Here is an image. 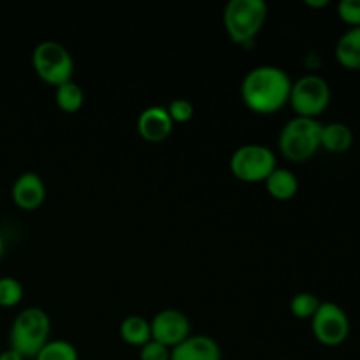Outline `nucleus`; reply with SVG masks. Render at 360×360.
<instances>
[{
  "instance_id": "obj_10",
  "label": "nucleus",
  "mask_w": 360,
  "mask_h": 360,
  "mask_svg": "<svg viewBox=\"0 0 360 360\" xmlns=\"http://www.w3.org/2000/svg\"><path fill=\"white\" fill-rule=\"evenodd\" d=\"M14 206L21 211H35L44 204L46 200V185L44 179L37 172H23L16 178L11 188Z\"/></svg>"
},
{
  "instance_id": "obj_21",
  "label": "nucleus",
  "mask_w": 360,
  "mask_h": 360,
  "mask_svg": "<svg viewBox=\"0 0 360 360\" xmlns=\"http://www.w3.org/2000/svg\"><path fill=\"white\" fill-rule=\"evenodd\" d=\"M167 112L171 116L172 123H188L193 118V115H195V108L186 98H174L167 105Z\"/></svg>"
},
{
  "instance_id": "obj_25",
  "label": "nucleus",
  "mask_w": 360,
  "mask_h": 360,
  "mask_svg": "<svg viewBox=\"0 0 360 360\" xmlns=\"http://www.w3.org/2000/svg\"><path fill=\"white\" fill-rule=\"evenodd\" d=\"M329 0H304V6L311 7V9H323L329 6Z\"/></svg>"
},
{
  "instance_id": "obj_13",
  "label": "nucleus",
  "mask_w": 360,
  "mask_h": 360,
  "mask_svg": "<svg viewBox=\"0 0 360 360\" xmlns=\"http://www.w3.org/2000/svg\"><path fill=\"white\" fill-rule=\"evenodd\" d=\"M354 130L343 122L323 123L322 134H320V148L329 153H345L354 144Z\"/></svg>"
},
{
  "instance_id": "obj_7",
  "label": "nucleus",
  "mask_w": 360,
  "mask_h": 360,
  "mask_svg": "<svg viewBox=\"0 0 360 360\" xmlns=\"http://www.w3.org/2000/svg\"><path fill=\"white\" fill-rule=\"evenodd\" d=\"M229 167L239 181L264 183L267 176L278 167L276 153L264 144H245L232 153Z\"/></svg>"
},
{
  "instance_id": "obj_4",
  "label": "nucleus",
  "mask_w": 360,
  "mask_h": 360,
  "mask_svg": "<svg viewBox=\"0 0 360 360\" xmlns=\"http://www.w3.org/2000/svg\"><path fill=\"white\" fill-rule=\"evenodd\" d=\"M322 122L304 116H294L281 129L278 137L280 153L290 162H306L320 150Z\"/></svg>"
},
{
  "instance_id": "obj_5",
  "label": "nucleus",
  "mask_w": 360,
  "mask_h": 360,
  "mask_svg": "<svg viewBox=\"0 0 360 360\" xmlns=\"http://www.w3.org/2000/svg\"><path fill=\"white\" fill-rule=\"evenodd\" d=\"M32 67L39 79L44 81L49 86L72 81L74 76V58L69 49L56 41H42L32 51Z\"/></svg>"
},
{
  "instance_id": "obj_15",
  "label": "nucleus",
  "mask_w": 360,
  "mask_h": 360,
  "mask_svg": "<svg viewBox=\"0 0 360 360\" xmlns=\"http://www.w3.org/2000/svg\"><path fill=\"white\" fill-rule=\"evenodd\" d=\"M264 185H266L267 193H269L273 199L281 200V202H285V200H292L299 192L297 176H295L292 171H288V169H283V167L274 169V171L267 176Z\"/></svg>"
},
{
  "instance_id": "obj_8",
  "label": "nucleus",
  "mask_w": 360,
  "mask_h": 360,
  "mask_svg": "<svg viewBox=\"0 0 360 360\" xmlns=\"http://www.w3.org/2000/svg\"><path fill=\"white\" fill-rule=\"evenodd\" d=\"M311 333L323 347H340L350 336V316L336 302L322 301L311 319Z\"/></svg>"
},
{
  "instance_id": "obj_3",
  "label": "nucleus",
  "mask_w": 360,
  "mask_h": 360,
  "mask_svg": "<svg viewBox=\"0 0 360 360\" xmlns=\"http://www.w3.org/2000/svg\"><path fill=\"white\" fill-rule=\"evenodd\" d=\"M264 0H231L224 11V25L234 44L248 46L255 41L267 21Z\"/></svg>"
},
{
  "instance_id": "obj_18",
  "label": "nucleus",
  "mask_w": 360,
  "mask_h": 360,
  "mask_svg": "<svg viewBox=\"0 0 360 360\" xmlns=\"http://www.w3.org/2000/svg\"><path fill=\"white\" fill-rule=\"evenodd\" d=\"M34 360H79V354L69 341L49 340Z\"/></svg>"
},
{
  "instance_id": "obj_9",
  "label": "nucleus",
  "mask_w": 360,
  "mask_h": 360,
  "mask_svg": "<svg viewBox=\"0 0 360 360\" xmlns=\"http://www.w3.org/2000/svg\"><path fill=\"white\" fill-rule=\"evenodd\" d=\"M151 340L158 341L169 350L178 347L179 343L192 336V327H190L188 316L179 309H162L151 319Z\"/></svg>"
},
{
  "instance_id": "obj_11",
  "label": "nucleus",
  "mask_w": 360,
  "mask_h": 360,
  "mask_svg": "<svg viewBox=\"0 0 360 360\" xmlns=\"http://www.w3.org/2000/svg\"><path fill=\"white\" fill-rule=\"evenodd\" d=\"M174 123L169 116L167 108L162 105H151L146 108L137 118V132L148 143H164L169 139Z\"/></svg>"
},
{
  "instance_id": "obj_14",
  "label": "nucleus",
  "mask_w": 360,
  "mask_h": 360,
  "mask_svg": "<svg viewBox=\"0 0 360 360\" xmlns=\"http://www.w3.org/2000/svg\"><path fill=\"white\" fill-rule=\"evenodd\" d=\"M338 63L348 70H360V27L347 28L334 48Z\"/></svg>"
},
{
  "instance_id": "obj_2",
  "label": "nucleus",
  "mask_w": 360,
  "mask_h": 360,
  "mask_svg": "<svg viewBox=\"0 0 360 360\" xmlns=\"http://www.w3.org/2000/svg\"><path fill=\"white\" fill-rule=\"evenodd\" d=\"M51 320L42 308L30 306L14 316L9 330V348L25 360L35 359L51 340Z\"/></svg>"
},
{
  "instance_id": "obj_16",
  "label": "nucleus",
  "mask_w": 360,
  "mask_h": 360,
  "mask_svg": "<svg viewBox=\"0 0 360 360\" xmlns=\"http://www.w3.org/2000/svg\"><path fill=\"white\" fill-rule=\"evenodd\" d=\"M120 338L130 347L141 348L151 341L150 320L139 315H130L120 323Z\"/></svg>"
},
{
  "instance_id": "obj_19",
  "label": "nucleus",
  "mask_w": 360,
  "mask_h": 360,
  "mask_svg": "<svg viewBox=\"0 0 360 360\" xmlns=\"http://www.w3.org/2000/svg\"><path fill=\"white\" fill-rule=\"evenodd\" d=\"M320 299L311 292H299L290 301V313L299 320H311L320 306Z\"/></svg>"
},
{
  "instance_id": "obj_6",
  "label": "nucleus",
  "mask_w": 360,
  "mask_h": 360,
  "mask_svg": "<svg viewBox=\"0 0 360 360\" xmlns=\"http://www.w3.org/2000/svg\"><path fill=\"white\" fill-rule=\"evenodd\" d=\"M330 98H333V91H330L329 81L320 74L309 72L292 81L288 105L294 109L295 116L319 120V116L329 108Z\"/></svg>"
},
{
  "instance_id": "obj_17",
  "label": "nucleus",
  "mask_w": 360,
  "mask_h": 360,
  "mask_svg": "<svg viewBox=\"0 0 360 360\" xmlns=\"http://www.w3.org/2000/svg\"><path fill=\"white\" fill-rule=\"evenodd\" d=\"M55 101L60 111L72 115L77 112L84 104V91L76 81H67V83L60 84L55 88Z\"/></svg>"
},
{
  "instance_id": "obj_22",
  "label": "nucleus",
  "mask_w": 360,
  "mask_h": 360,
  "mask_svg": "<svg viewBox=\"0 0 360 360\" xmlns=\"http://www.w3.org/2000/svg\"><path fill=\"white\" fill-rule=\"evenodd\" d=\"M338 16L348 28L360 27V0H341L338 4Z\"/></svg>"
},
{
  "instance_id": "obj_24",
  "label": "nucleus",
  "mask_w": 360,
  "mask_h": 360,
  "mask_svg": "<svg viewBox=\"0 0 360 360\" xmlns=\"http://www.w3.org/2000/svg\"><path fill=\"white\" fill-rule=\"evenodd\" d=\"M0 360H25L18 352H14L13 348H7V350L0 352Z\"/></svg>"
},
{
  "instance_id": "obj_12",
  "label": "nucleus",
  "mask_w": 360,
  "mask_h": 360,
  "mask_svg": "<svg viewBox=\"0 0 360 360\" xmlns=\"http://www.w3.org/2000/svg\"><path fill=\"white\" fill-rule=\"evenodd\" d=\"M171 360H221V348L214 338L192 334L172 348Z\"/></svg>"
},
{
  "instance_id": "obj_26",
  "label": "nucleus",
  "mask_w": 360,
  "mask_h": 360,
  "mask_svg": "<svg viewBox=\"0 0 360 360\" xmlns=\"http://www.w3.org/2000/svg\"><path fill=\"white\" fill-rule=\"evenodd\" d=\"M4 255H6V241H4V238L0 236V260L4 259Z\"/></svg>"
},
{
  "instance_id": "obj_23",
  "label": "nucleus",
  "mask_w": 360,
  "mask_h": 360,
  "mask_svg": "<svg viewBox=\"0 0 360 360\" xmlns=\"http://www.w3.org/2000/svg\"><path fill=\"white\" fill-rule=\"evenodd\" d=\"M139 360H171V350L151 340L139 348Z\"/></svg>"
},
{
  "instance_id": "obj_20",
  "label": "nucleus",
  "mask_w": 360,
  "mask_h": 360,
  "mask_svg": "<svg viewBox=\"0 0 360 360\" xmlns=\"http://www.w3.org/2000/svg\"><path fill=\"white\" fill-rule=\"evenodd\" d=\"M25 288L20 280L13 276L0 278V308H16L23 301Z\"/></svg>"
},
{
  "instance_id": "obj_1",
  "label": "nucleus",
  "mask_w": 360,
  "mask_h": 360,
  "mask_svg": "<svg viewBox=\"0 0 360 360\" xmlns=\"http://www.w3.org/2000/svg\"><path fill=\"white\" fill-rule=\"evenodd\" d=\"M292 79L281 67L259 65L248 70L241 83V98L257 115H274L288 104Z\"/></svg>"
}]
</instances>
